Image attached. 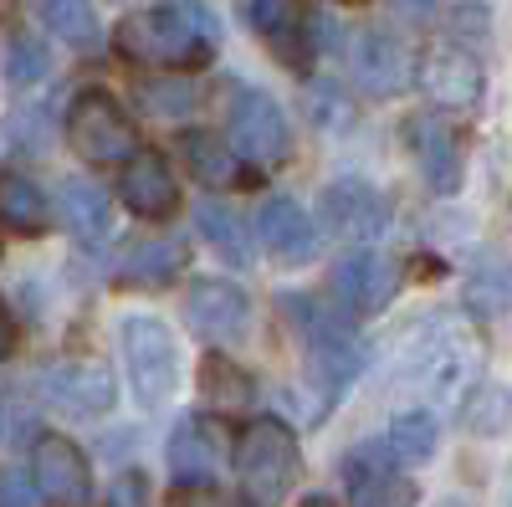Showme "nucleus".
<instances>
[{
	"label": "nucleus",
	"instance_id": "f257e3e1",
	"mask_svg": "<svg viewBox=\"0 0 512 507\" xmlns=\"http://www.w3.org/2000/svg\"><path fill=\"white\" fill-rule=\"evenodd\" d=\"M113 52L139 62V67L185 77L195 67H210V57H216V26H210L205 11L149 6V11H134L113 26Z\"/></svg>",
	"mask_w": 512,
	"mask_h": 507
},
{
	"label": "nucleus",
	"instance_id": "f03ea898",
	"mask_svg": "<svg viewBox=\"0 0 512 507\" xmlns=\"http://www.w3.org/2000/svg\"><path fill=\"white\" fill-rule=\"evenodd\" d=\"M287 303V318L297 323V333H303V344H308V364L318 374V385H323V400H318V415H328L338 400L349 395V385L359 379V369L369 364V349H364V338L349 328L344 313H333L323 308L318 298H282Z\"/></svg>",
	"mask_w": 512,
	"mask_h": 507
},
{
	"label": "nucleus",
	"instance_id": "7ed1b4c3",
	"mask_svg": "<svg viewBox=\"0 0 512 507\" xmlns=\"http://www.w3.org/2000/svg\"><path fill=\"white\" fill-rule=\"evenodd\" d=\"M231 461H236V482H241V502L246 507H277L292 492V482L303 477L297 436L277 415L246 420L241 436L231 441Z\"/></svg>",
	"mask_w": 512,
	"mask_h": 507
},
{
	"label": "nucleus",
	"instance_id": "20e7f679",
	"mask_svg": "<svg viewBox=\"0 0 512 507\" xmlns=\"http://www.w3.org/2000/svg\"><path fill=\"white\" fill-rule=\"evenodd\" d=\"M118 354L128 369V385H134L144 410H159L180 385V349L175 333H169L154 313H128L118 323Z\"/></svg>",
	"mask_w": 512,
	"mask_h": 507
},
{
	"label": "nucleus",
	"instance_id": "39448f33",
	"mask_svg": "<svg viewBox=\"0 0 512 507\" xmlns=\"http://www.w3.org/2000/svg\"><path fill=\"white\" fill-rule=\"evenodd\" d=\"M405 374V390L415 395H431V400H456L461 385L472 379V349H466V333L446 318L425 323L410 338V354L400 364Z\"/></svg>",
	"mask_w": 512,
	"mask_h": 507
},
{
	"label": "nucleus",
	"instance_id": "423d86ee",
	"mask_svg": "<svg viewBox=\"0 0 512 507\" xmlns=\"http://www.w3.org/2000/svg\"><path fill=\"white\" fill-rule=\"evenodd\" d=\"M67 139L88 164H123L128 154H139V129L123 113V103L103 88L77 93L72 113H67Z\"/></svg>",
	"mask_w": 512,
	"mask_h": 507
},
{
	"label": "nucleus",
	"instance_id": "0eeeda50",
	"mask_svg": "<svg viewBox=\"0 0 512 507\" xmlns=\"http://www.w3.org/2000/svg\"><path fill=\"white\" fill-rule=\"evenodd\" d=\"M226 144L241 164H277L292 154V129L277 98L262 88H236L226 103Z\"/></svg>",
	"mask_w": 512,
	"mask_h": 507
},
{
	"label": "nucleus",
	"instance_id": "6e6552de",
	"mask_svg": "<svg viewBox=\"0 0 512 507\" xmlns=\"http://www.w3.org/2000/svg\"><path fill=\"white\" fill-rule=\"evenodd\" d=\"M400 139H405V154L420 169V180L436 195H456L466 185V139L446 113H436V108L410 113L400 123Z\"/></svg>",
	"mask_w": 512,
	"mask_h": 507
},
{
	"label": "nucleus",
	"instance_id": "1a4fd4ad",
	"mask_svg": "<svg viewBox=\"0 0 512 507\" xmlns=\"http://www.w3.org/2000/svg\"><path fill=\"white\" fill-rule=\"evenodd\" d=\"M410 82L441 113L446 108H477L487 98V67H482V57L456 47V41H436V47L415 62V77Z\"/></svg>",
	"mask_w": 512,
	"mask_h": 507
},
{
	"label": "nucleus",
	"instance_id": "9d476101",
	"mask_svg": "<svg viewBox=\"0 0 512 507\" xmlns=\"http://www.w3.org/2000/svg\"><path fill=\"white\" fill-rule=\"evenodd\" d=\"M31 482L52 507H88L93 502L88 451H82L72 436H62V431L36 436V446H31Z\"/></svg>",
	"mask_w": 512,
	"mask_h": 507
},
{
	"label": "nucleus",
	"instance_id": "9b49d317",
	"mask_svg": "<svg viewBox=\"0 0 512 507\" xmlns=\"http://www.w3.org/2000/svg\"><path fill=\"white\" fill-rule=\"evenodd\" d=\"M349 77H354V88L369 93V98H395L400 88H410L415 57H410V47H405L395 31L364 26L349 41Z\"/></svg>",
	"mask_w": 512,
	"mask_h": 507
},
{
	"label": "nucleus",
	"instance_id": "f8f14e48",
	"mask_svg": "<svg viewBox=\"0 0 512 507\" xmlns=\"http://www.w3.org/2000/svg\"><path fill=\"white\" fill-rule=\"evenodd\" d=\"M41 390L47 400L67 415H82V420H103L118 400L113 390V369L93 354H72V359H57L47 374H41Z\"/></svg>",
	"mask_w": 512,
	"mask_h": 507
},
{
	"label": "nucleus",
	"instance_id": "ddd939ff",
	"mask_svg": "<svg viewBox=\"0 0 512 507\" xmlns=\"http://www.w3.org/2000/svg\"><path fill=\"white\" fill-rule=\"evenodd\" d=\"M164 461L180 477V487H210V477L231 461V431L216 415H185L164 446Z\"/></svg>",
	"mask_w": 512,
	"mask_h": 507
},
{
	"label": "nucleus",
	"instance_id": "4468645a",
	"mask_svg": "<svg viewBox=\"0 0 512 507\" xmlns=\"http://www.w3.org/2000/svg\"><path fill=\"white\" fill-rule=\"evenodd\" d=\"M395 287H400V267L390 257H379V251H369V246L344 251V257L333 262V298L349 318L379 313L395 298Z\"/></svg>",
	"mask_w": 512,
	"mask_h": 507
},
{
	"label": "nucleus",
	"instance_id": "2eb2a0df",
	"mask_svg": "<svg viewBox=\"0 0 512 507\" xmlns=\"http://www.w3.org/2000/svg\"><path fill=\"white\" fill-rule=\"evenodd\" d=\"M118 200L134 210L139 221H169L180 210V175L175 164L154 149L128 154L118 169Z\"/></svg>",
	"mask_w": 512,
	"mask_h": 507
},
{
	"label": "nucleus",
	"instance_id": "dca6fc26",
	"mask_svg": "<svg viewBox=\"0 0 512 507\" xmlns=\"http://www.w3.org/2000/svg\"><path fill=\"white\" fill-rule=\"evenodd\" d=\"M318 221H323L333 236L369 246L384 226H390V200H384L369 180H333V185L318 195Z\"/></svg>",
	"mask_w": 512,
	"mask_h": 507
},
{
	"label": "nucleus",
	"instance_id": "f3484780",
	"mask_svg": "<svg viewBox=\"0 0 512 507\" xmlns=\"http://www.w3.org/2000/svg\"><path fill=\"white\" fill-rule=\"evenodd\" d=\"M185 318L205 344H231V338L251 328V298L226 277H195L185 298Z\"/></svg>",
	"mask_w": 512,
	"mask_h": 507
},
{
	"label": "nucleus",
	"instance_id": "a211bd4d",
	"mask_svg": "<svg viewBox=\"0 0 512 507\" xmlns=\"http://www.w3.org/2000/svg\"><path fill=\"white\" fill-rule=\"evenodd\" d=\"M256 236H262V246L272 251L277 262H287V267L313 262V251H318V221L292 195H272L262 205V216H256Z\"/></svg>",
	"mask_w": 512,
	"mask_h": 507
},
{
	"label": "nucleus",
	"instance_id": "6ab92c4d",
	"mask_svg": "<svg viewBox=\"0 0 512 507\" xmlns=\"http://www.w3.org/2000/svg\"><path fill=\"white\" fill-rule=\"evenodd\" d=\"M246 16H251L256 36H262L292 72L308 67L313 36H308V16L297 11V0H246Z\"/></svg>",
	"mask_w": 512,
	"mask_h": 507
},
{
	"label": "nucleus",
	"instance_id": "aec40b11",
	"mask_svg": "<svg viewBox=\"0 0 512 507\" xmlns=\"http://www.w3.org/2000/svg\"><path fill=\"white\" fill-rule=\"evenodd\" d=\"M185 241L180 236H139V241H128L123 251H118V282L123 287H149V292H159V287H169L180 272H185Z\"/></svg>",
	"mask_w": 512,
	"mask_h": 507
},
{
	"label": "nucleus",
	"instance_id": "412c9836",
	"mask_svg": "<svg viewBox=\"0 0 512 507\" xmlns=\"http://www.w3.org/2000/svg\"><path fill=\"white\" fill-rule=\"evenodd\" d=\"M57 210L67 231L82 241V246H103L108 231H113V210H108V195L93 185V180H67L57 190Z\"/></svg>",
	"mask_w": 512,
	"mask_h": 507
},
{
	"label": "nucleus",
	"instance_id": "4be33fe9",
	"mask_svg": "<svg viewBox=\"0 0 512 507\" xmlns=\"http://www.w3.org/2000/svg\"><path fill=\"white\" fill-rule=\"evenodd\" d=\"M180 154L190 164V175L210 190H226V185H251L246 180V164L231 154V144L221 134H205V129H190L180 134Z\"/></svg>",
	"mask_w": 512,
	"mask_h": 507
},
{
	"label": "nucleus",
	"instance_id": "5701e85b",
	"mask_svg": "<svg viewBox=\"0 0 512 507\" xmlns=\"http://www.w3.org/2000/svg\"><path fill=\"white\" fill-rule=\"evenodd\" d=\"M200 395H205L210 410H216V420L221 415H241V410L256 405V379L236 359H226L216 349V354H205V364H200Z\"/></svg>",
	"mask_w": 512,
	"mask_h": 507
},
{
	"label": "nucleus",
	"instance_id": "b1692460",
	"mask_svg": "<svg viewBox=\"0 0 512 507\" xmlns=\"http://www.w3.org/2000/svg\"><path fill=\"white\" fill-rule=\"evenodd\" d=\"M441 446V420L431 410H405L390 420V436H384V451H390V461L400 467H420V461H431Z\"/></svg>",
	"mask_w": 512,
	"mask_h": 507
},
{
	"label": "nucleus",
	"instance_id": "393cba45",
	"mask_svg": "<svg viewBox=\"0 0 512 507\" xmlns=\"http://www.w3.org/2000/svg\"><path fill=\"white\" fill-rule=\"evenodd\" d=\"M195 226H200V236L216 246L231 267H251V231H246V221L236 216L231 205L200 200V205H195Z\"/></svg>",
	"mask_w": 512,
	"mask_h": 507
},
{
	"label": "nucleus",
	"instance_id": "a878e982",
	"mask_svg": "<svg viewBox=\"0 0 512 507\" xmlns=\"http://www.w3.org/2000/svg\"><path fill=\"white\" fill-rule=\"evenodd\" d=\"M0 221H6L11 231H26V236L47 231L52 210H47V195L36 190V180H26V175H0Z\"/></svg>",
	"mask_w": 512,
	"mask_h": 507
},
{
	"label": "nucleus",
	"instance_id": "bb28decb",
	"mask_svg": "<svg viewBox=\"0 0 512 507\" xmlns=\"http://www.w3.org/2000/svg\"><path fill=\"white\" fill-rule=\"evenodd\" d=\"M36 16L47 21L52 36H62L67 47H82V52L98 47V36H103L93 0H36Z\"/></svg>",
	"mask_w": 512,
	"mask_h": 507
},
{
	"label": "nucleus",
	"instance_id": "cd10ccee",
	"mask_svg": "<svg viewBox=\"0 0 512 507\" xmlns=\"http://www.w3.org/2000/svg\"><path fill=\"white\" fill-rule=\"evenodd\" d=\"M139 103H144V113H154V118H185V113H195V103H200V93L190 88L185 77H175V72H154V77H139Z\"/></svg>",
	"mask_w": 512,
	"mask_h": 507
},
{
	"label": "nucleus",
	"instance_id": "c85d7f7f",
	"mask_svg": "<svg viewBox=\"0 0 512 507\" xmlns=\"http://www.w3.org/2000/svg\"><path fill=\"white\" fill-rule=\"evenodd\" d=\"M466 313H472L482 328L507 313V277H502L497 262H482L472 277H466Z\"/></svg>",
	"mask_w": 512,
	"mask_h": 507
},
{
	"label": "nucleus",
	"instance_id": "c756f323",
	"mask_svg": "<svg viewBox=\"0 0 512 507\" xmlns=\"http://www.w3.org/2000/svg\"><path fill=\"white\" fill-rule=\"evenodd\" d=\"M461 420H466V431H477V436H502L507 431V390L502 385H472V395L461 405Z\"/></svg>",
	"mask_w": 512,
	"mask_h": 507
},
{
	"label": "nucleus",
	"instance_id": "7c9ffc66",
	"mask_svg": "<svg viewBox=\"0 0 512 507\" xmlns=\"http://www.w3.org/2000/svg\"><path fill=\"white\" fill-rule=\"evenodd\" d=\"M47 72H52L47 47H41L31 31H16L11 47H6V77H11V88H31V82H41Z\"/></svg>",
	"mask_w": 512,
	"mask_h": 507
},
{
	"label": "nucleus",
	"instance_id": "2f4dec72",
	"mask_svg": "<svg viewBox=\"0 0 512 507\" xmlns=\"http://www.w3.org/2000/svg\"><path fill=\"white\" fill-rule=\"evenodd\" d=\"M384 477H395V461H390V451H384V441H364V446H354V451L344 456V482H349V492H364V487H374V482H384Z\"/></svg>",
	"mask_w": 512,
	"mask_h": 507
},
{
	"label": "nucleus",
	"instance_id": "473e14b6",
	"mask_svg": "<svg viewBox=\"0 0 512 507\" xmlns=\"http://www.w3.org/2000/svg\"><path fill=\"white\" fill-rule=\"evenodd\" d=\"M6 134H11V144L21 149V154H47V144H52V123H47V108H16L11 113V123H6Z\"/></svg>",
	"mask_w": 512,
	"mask_h": 507
},
{
	"label": "nucleus",
	"instance_id": "72a5a7b5",
	"mask_svg": "<svg viewBox=\"0 0 512 507\" xmlns=\"http://www.w3.org/2000/svg\"><path fill=\"white\" fill-rule=\"evenodd\" d=\"M487 31H492V11L487 6H456L451 21H446V36L456 41V47H466V52H477L487 41Z\"/></svg>",
	"mask_w": 512,
	"mask_h": 507
},
{
	"label": "nucleus",
	"instance_id": "f704fd0d",
	"mask_svg": "<svg viewBox=\"0 0 512 507\" xmlns=\"http://www.w3.org/2000/svg\"><path fill=\"white\" fill-rule=\"evenodd\" d=\"M354 507H415V482L410 477H384V482L354 492Z\"/></svg>",
	"mask_w": 512,
	"mask_h": 507
},
{
	"label": "nucleus",
	"instance_id": "c9c22d12",
	"mask_svg": "<svg viewBox=\"0 0 512 507\" xmlns=\"http://www.w3.org/2000/svg\"><path fill=\"white\" fill-rule=\"evenodd\" d=\"M108 507H149V482L144 472H118L108 487Z\"/></svg>",
	"mask_w": 512,
	"mask_h": 507
},
{
	"label": "nucleus",
	"instance_id": "e433bc0d",
	"mask_svg": "<svg viewBox=\"0 0 512 507\" xmlns=\"http://www.w3.org/2000/svg\"><path fill=\"white\" fill-rule=\"evenodd\" d=\"M164 507H236V497H226L221 487H175Z\"/></svg>",
	"mask_w": 512,
	"mask_h": 507
},
{
	"label": "nucleus",
	"instance_id": "4c0bfd02",
	"mask_svg": "<svg viewBox=\"0 0 512 507\" xmlns=\"http://www.w3.org/2000/svg\"><path fill=\"white\" fill-rule=\"evenodd\" d=\"M0 507H31V487L21 477H0Z\"/></svg>",
	"mask_w": 512,
	"mask_h": 507
},
{
	"label": "nucleus",
	"instance_id": "58836bf2",
	"mask_svg": "<svg viewBox=\"0 0 512 507\" xmlns=\"http://www.w3.org/2000/svg\"><path fill=\"white\" fill-rule=\"evenodd\" d=\"M11 349H16V323H11V313H6V303H0V364L11 359Z\"/></svg>",
	"mask_w": 512,
	"mask_h": 507
},
{
	"label": "nucleus",
	"instance_id": "ea45409f",
	"mask_svg": "<svg viewBox=\"0 0 512 507\" xmlns=\"http://www.w3.org/2000/svg\"><path fill=\"white\" fill-rule=\"evenodd\" d=\"M297 507H338V502H333V497H323V492H308V497L297 502Z\"/></svg>",
	"mask_w": 512,
	"mask_h": 507
},
{
	"label": "nucleus",
	"instance_id": "a19ab883",
	"mask_svg": "<svg viewBox=\"0 0 512 507\" xmlns=\"http://www.w3.org/2000/svg\"><path fill=\"white\" fill-rule=\"evenodd\" d=\"M0 426H6V410H0Z\"/></svg>",
	"mask_w": 512,
	"mask_h": 507
},
{
	"label": "nucleus",
	"instance_id": "79ce46f5",
	"mask_svg": "<svg viewBox=\"0 0 512 507\" xmlns=\"http://www.w3.org/2000/svg\"><path fill=\"white\" fill-rule=\"evenodd\" d=\"M446 507H461V502H446Z\"/></svg>",
	"mask_w": 512,
	"mask_h": 507
}]
</instances>
